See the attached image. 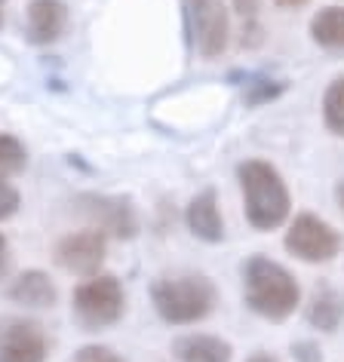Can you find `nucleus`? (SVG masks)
I'll list each match as a JSON object with an SVG mask.
<instances>
[{
  "instance_id": "f257e3e1",
  "label": "nucleus",
  "mask_w": 344,
  "mask_h": 362,
  "mask_svg": "<svg viewBox=\"0 0 344 362\" xmlns=\"http://www.w3.org/2000/svg\"><path fill=\"white\" fill-rule=\"evenodd\" d=\"M243 295H246L249 310L270 322L289 320L295 313V307L302 304L298 279L283 264H277L265 255H252L243 264Z\"/></svg>"
},
{
  "instance_id": "f03ea898",
  "label": "nucleus",
  "mask_w": 344,
  "mask_h": 362,
  "mask_svg": "<svg viewBox=\"0 0 344 362\" xmlns=\"http://www.w3.org/2000/svg\"><path fill=\"white\" fill-rule=\"evenodd\" d=\"M237 178L243 187L246 221L256 230H277L292 209V197L283 175L265 160H246L237 166Z\"/></svg>"
},
{
  "instance_id": "7ed1b4c3",
  "label": "nucleus",
  "mask_w": 344,
  "mask_h": 362,
  "mask_svg": "<svg viewBox=\"0 0 344 362\" xmlns=\"http://www.w3.org/2000/svg\"><path fill=\"white\" fill-rule=\"evenodd\" d=\"M151 301L163 322L194 325L215 310L219 292H215L212 279L203 274H176L160 276L151 286Z\"/></svg>"
},
{
  "instance_id": "20e7f679",
  "label": "nucleus",
  "mask_w": 344,
  "mask_h": 362,
  "mask_svg": "<svg viewBox=\"0 0 344 362\" xmlns=\"http://www.w3.org/2000/svg\"><path fill=\"white\" fill-rule=\"evenodd\" d=\"M123 310H126L123 286L111 274L86 276V283L74 288V316L86 332H102L108 325L120 322Z\"/></svg>"
},
{
  "instance_id": "39448f33",
  "label": "nucleus",
  "mask_w": 344,
  "mask_h": 362,
  "mask_svg": "<svg viewBox=\"0 0 344 362\" xmlns=\"http://www.w3.org/2000/svg\"><path fill=\"white\" fill-rule=\"evenodd\" d=\"M283 246L289 255L307 264H326L341 252V233L332 228L329 221H323L320 215L302 212L295 215V221L289 224Z\"/></svg>"
},
{
  "instance_id": "423d86ee",
  "label": "nucleus",
  "mask_w": 344,
  "mask_h": 362,
  "mask_svg": "<svg viewBox=\"0 0 344 362\" xmlns=\"http://www.w3.org/2000/svg\"><path fill=\"white\" fill-rule=\"evenodd\" d=\"M77 209L89 218V228L102 230L105 237L132 240L139 233V212L126 197H105V194H80Z\"/></svg>"
},
{
  "instance_id": "0eeeda50",
  "label": "nucleus",
  "mask_w": 344,
  "mask_h": 362,
  "mask_svg": "<svg viewBox=\"0 0 344 362\" xmlns=\"http://www.w3.org/2000/svg\"><path fill=\"white\" fill-rule=\"evenodd\" d=\"M188 19H191L194 47L203 59H219L228 49L231 22L222 0H188Z\"/></svg>"
},
{
  "instance_id": "6e6552de",
  "label": "nucleus",
  "mask_w": 344,
  "mask_h": 362,
  "mask_svg": "<svg viewBox=\"0 0 344 362\" xmlns=\"http://www.w3.org/2000/svg\"><path fill=\"white\" fill-rule=\"evenodd\" d=\"M108 255V237L96 228L68 233L56 246V264L74 276H96Z\"/></svg>"
},
{
  "instance_id": "1a4fd4ad",
  "label": "nucleus",
  "mask_w": 344,
  "mask_h": 362,
  "mask_svg": "<svg viewBox=\"0 0 344 362\" xmlns=\"http://www.w3.org/2000/svg\"><path fill=\"white\" fill-rule=\"evenodd\" d=\"M50 341L43 329L22 316L0 320V362H43Z\"/></svg>"
},
{
  "instance_id": "9d476101",
  "label": "nucleus",
  "mask_w": 344,
  "mask_h": 362,
  "mask_svg": "<svg viewBox=\"0 0 344 362\" xmlns=\"http://www.w3.org/2000/svg\"><path fill=\"white\" fill-rule=\"evenodd\" d=\"M25 16H28V40L38 43V47L56 43L68 28L65 0H31Z\"/></svg>"
},
{
  "instance_id": "9b49d317",
  "label": "nucleus",
  "mask_w": 344,
  "mask_h": 362,
  "mask_svg": "<svg viewBox=\"0 0 344 362\" xmlns=\"http://www.w3.org/2000/svg\"><path fill=\"white\" fill-rule=\"evenodd\" d=\"M185 224H188V230L203 243H222L224 240V218H222V209H219V194H215L212 187L200 191L191 203H188Z\"/></svg>"
},
{
  "instance_id": "f8f14e48",
  "label": "nucleus",
  "mask_w": 344,
  "mask_h": 362,
  "mask_svg": "<svg viewBox=\"0 0 344 362\" xmlns=\"http://www.w3.org/2000/svg\"><path fill=\"white\" fill-rule=\"evenodd\" d=\"M6 295H10V301H16V304H25V307L40 310V307L56 304L59 288L47 274H43V270H25V274H19L10 283Z\"/></svg>"
},
{
  "instance_id": "ddd939ff",
  "label": "nucleus",
  "mask_w": 344,
  "mask_h": 362,
  "mask_svg": "<svg viewBox=\"0 0 344 362\" xmlns=\"http://www.w3.org/2000/svg\"><path fill=\"white\" fill-rule=\"evenodd\" d=\"M304 316H307V322H311L314 329L335 332L341 325V320H344V295L335 286H329V283L314 286Z\"/></svg>"
},
{
  "instance_id": "4468645a",
  "label": "nucleus",
  "mask_w": 344,
  "mask_h": 362,
  "mask_svg": "<svg viewBox=\"0 0 344 362\" xmlns=\"http://www.w3.org/2000/svg\"><path fill=\"white\" fill-rule=\"evenodd\" d=\"M172 356L178 362H231L234 350L215 334H182L172 341Z\"/></svg>"
},
{
  "instance_id": "2eb2a0df",
  "label": "nucleus",
  "mask_w": 344,
  "mask_h": 362,
  "mask_svg": "<svg viewBox=\"0 0 344 362\" xmlns=\"http://www.w3.org/2000/svg\"><path fill=\"white\" fill-rule=\"evenodd\" d=\"M311 37L323 49H344V6H323L311 19Z\"/></svg>"
},
{
  "instance_id": "dca6fc26",
  "label": "nucleus",
  "mask_w": 344,
  "mask_h": 362,
  "mask_svg": "<svg viewBox=\"0 0 344 362\" xmlns=\"http://www.w3.org/2000/svg\"><path fill=\"white\" fill-rule=\"evenodd\" d=\"M323 123L332 135L344 139V77H335L323 93Z\"/></svg>"
},
{
  "instance_id": "f3484780",
  "label": "nucleus",
  "mask_w": 344,
  "mask_h": 362,
  "mask_svg": "<svg viewBox=\"0 0 344 362\" xmlns=\"http://www.w3.org/2000/svg\"><path fill=\"white\" fill-rule=\"evenodd\" d=\"M25 163H28V151H25V144L16 139V135L0 132V178L19 175V172L25 169Z\"/></svg>"
},
{
  "instance_id": "a211bd4d",
  "label": "nucleus",
  "mask_w": 344,
  "mask_h": 362,
  "mask_svg": "<svg viewBox=\"0 0 344 362\" xmlns=\"http://www.w3.org/2000/svg\"><path fill=\"white\" fill-rule=\"evenodd\" d=\"M286 83L283 80H270V77H249L246 83V93H243V98H246V105H265V102H274L277 95H283Z\"/></svg>"
},
{
  "instance_id": "6ab92c4d",
  "label": "nucleus",
  "mask_w": 344,
  "mask_h": 362,
  "mask_svg": "<svg viewBox=\"0 0 344 362\" xmlns=\"http://www.w3.org/2000/svg\"><path fill=\"white\" fill-rule=\"evenodd\" d=\"M19 203H22L19 191H16V187L6 178H0V221L13 218V215L19 212Z\"/></svg>"
},
{
  "instance_id": "aec40b11",
  "label": "nucleus",
  "mask_w": 344,
  "mask_h": 362,
  "mask_svg": "<svg viewBox=\"0 0 344 362\" xmlns=\"http://www.w3.org/2000/svg\"><path fill=\"white\" fill-rule=\"evenodd\" d=\"M71 362H126L123 356H117L111 347H98V344H89V347L77 350Z\"/></svg>"
},
{
  "instance_id": "412c9836",
  "label": "nucleus",
  "mask_w": 344,
  "mask_h": 362,
  "mask_svg": "<svg viewBox=\"0 0 344 362\" xmlns=\"http://www.w3.org/2000/svg\"><path fill=\"white\" fill-rule=\"evenodd\" d=\"M292 356H295V362H323V353L314 341H295Z\"/></svg>"
},
{
  "instance_id": "4be33fe9",
  "label": "nucleus",
  "mask_w": 344,
  "mask_h": 362,
  "mask_svg": "<svg viewBox=\"0 0 344 362\" xmlns=\"http://www.w3.org/2000/svg\"><path fill=\"white\" fill-rule=\"evenodd\" d=\"M258 6L261 0H234V10L243 16V22H258Z\"/></svg>"
},
{
  "instance_id": "5701e85b",
  "label": "nucleus",
  "mask_w": 344,
  "mask_h": 362,
  "mask_svg": "<svg viewBox=\"0 0 344 362\" xmlns=\"http://www.w3.org/2000/svg\"><path fill=\"white\" fill-rule=\"evenodd\" d=\"M335 203H338V209L344 215V178H338V185H335Z\"/></svg>"
},
{
  "instance_id": "b1692460",
  "label": "nucleus",
  "mask_w": 344,
  "mask_h": 362,
  "mask_svg": "<svg viewBox=\"0 0 344 362\" xmlns=\"http://www.w3.org/2000/svg\"><path fill=\"white\" fill-rule=\"evenodd\" d=\"M277 6H283V10H298V6H304L307 0H274Z\"/></svg>"
},
{
  "instance_id": "393cba45",
  "label": "nucleus",
  "mask_w": 344,
  "mask_h": 362,
  "mask_svg": "<svg viewBox=\"0 0 344 362\" xmlns=\"http://www.w3.org/2000/svg\"><path fill=\"white\" fill-rule=\"evenodd\" d=\"M6 267V237L0 233V270Z\"/></svg>"
},
{
  "instance_id": "a878e982",
  "label": "nucleus",
  "mask_w": 344,
  "mask_h": 362,
  "mask_svg": "<svg viewBox=\"0 0 344 362\" xmlns=\"http://www.w3.org/2000/svg\"><path fill=\"white\" fill-rule=\"evenodd\" d=\"M246 362H277V359L268 356V353H258V356H252V359H246Z\"/></svg>"
},
{
  "instance_id": "bb28decb",
  "label": "nucleus",
  "mask_w": 344,
  "mask_h": 362,
  "mask_svg": "<svg viewBox=\"0 0 344 362\" xmlns=\"http://www.w3.org/2000/svg\"><path fill=\"white\" fill-rule=\"evenodd\" d=\"M4 6H6V0H0V25H4Z\"/></svg>"
}]
</instances>
